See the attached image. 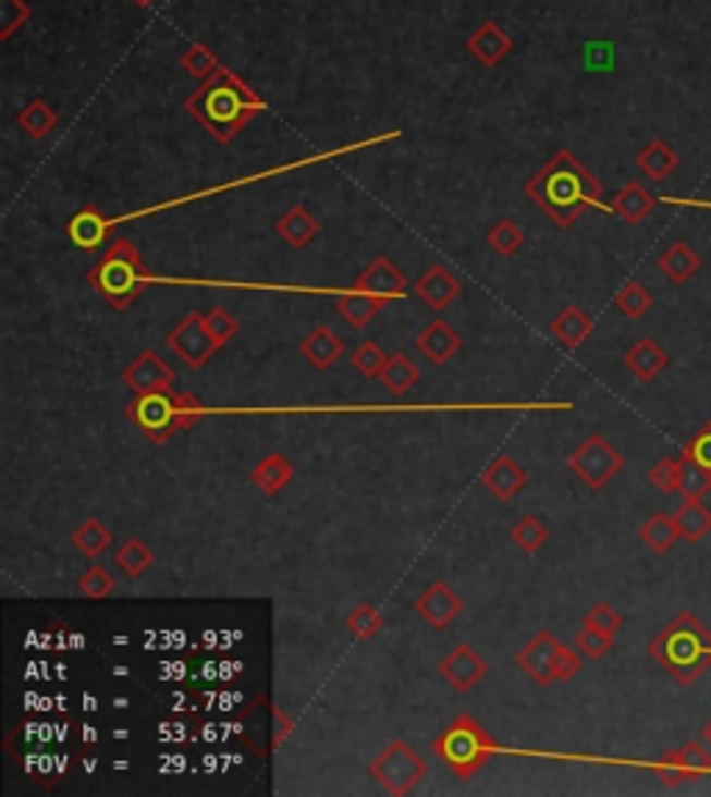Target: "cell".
Segmentation results:
<instances>
[{
    "label": "cell",
    "mask_w": 711,
    "mask_h": 797,
    "mask_svg": "<svg viewBox=\"0 0 711 797\" xmlns=\"http://www.w3.org/2000/svg\"><path fill=\"white\" fill-rule=\"evenodd\" d=\"M495 745L489 739L487 731L481 728L476 718L470 714H458L440 736L433 741V753L440 756L458 778H473V775L487 764Z\"/></svg>",
    "instance_id": "obj_6"
},
{
    "label": "cell",
    "mask_w": 711,
    "mask_h": 797,
    "mask_svg": "<svg viewBox=\"0 0 711 797\" xmlns=\"http://www.w3.org/2000/svg\"><path fill=\"white\" fill-rule=\"evenodd\" d=\"M681 453H687V456L698 458L703 467H709L711 470V422H706V426L700 428L692 439H689V445H684V451Z\"/></svg>",
    "instance_id": "obj_50"
},
{
    "label": "cell",
    "mask_w": 711,
    "mask_h": 797,
    "mask_svg": "<svg viewBox=\"0 0 711 797\" xmlns=\"http://www.w3.org/2000/svg\"><path fill=\"white\" fill-rule=\"evenodd\" d=\"M295 476V464L284 456V453H267L254 470H250V483L259 489L265 498H275L286 483Z\"/></svg>",
    "instance_id": "obj_23"
},
{
    "label": "cell",
    "mask_w": 711,
    "mask_h": 797,
    "mask_svg": "<svg viewBox=\"0 0 711 797\" xmlns=\"http://www.w3.org/2000/svg\"><path fill=\"white\" fill-rule=\"evenodd\" d=\"M655 204H659V198H653V192L645 189L639 181H628V184L614 195L612 211L623 217L628 225H639L645 217L655 209Z\"/></svg>",
    "instance_id": "obj_27"
},
{
    "label": "cell",
    "mask_w": 711,
    "mask_h": 797,
    "mask_svg": "<svg viewBox=\"0 0 711 797\" xmlns=\"http://www.w3.org/2000/svg\"><path fill=\"white\" fill-rule=\"evenodd\" d=\"M526 198L551 217L556 229H569L587 209H609L603 206V186L584 168L576 154L556 150L542 170L531 175L523 186Z\"/></svg>",
    "instance_id": "obj_1"
},
{
    "label": "cell",
    "mask_w": 711,
    "mask_h": 797,
    "mask_svg": "<svg viewBox=\"0 0 711 797\" xmlns=\"http://www.w3.org/2000/svg\"><path fill=\"white\" fill-rule=\"evenodd\" d=\"M659 267H662V272L667 275L670 281H673V284L681 286V284H687L695 272L703 267V259L695 254L692 245H689L687 240H678V242H673V245H670L662 256H659Z\"/></svg>",
    "instance_id": "obj_28"
},
{
    "label": "cell",
    "mask_w": 711,
    "mask_h": 797,
    "mask_svg": "<svg viewBox=\"0 0 711 797\" xmlns=\"http://www.w3.org/2000/svg\"><path fill=\"white\" fill-rule=\"evenodd\" d=\"M112 225L114 220H109L98 206H84V209H78L73 217H70V223L64 231H68V240L73 242L75 247H81V250H95V247L103 245L109 231H112Z\"/></svg>",
    "instance_id": "obj_19"
},
{
    "label": "cell",
    "mask_w": 711,
    "mask_h": 797,
    "mask_svg": "<svg viewBox=\"0 0 711 797\" xmlns=\"http://www.w3.org/2000/svg\"><path fill=\"white\" fill-rule=\"evenodd\" d=\"M118 589V584H114L112 573L106 567H100V564H95V567H89L87 573L81 575L78 578V592L84 594V598L89 600H103L109 598V594Z\"/></svg>",
    "instance_id": "obj_45"
},
{
    "label": "cell",
    "mask_w": 711,
    "mask_h": 797,
    "mask_svg": "<svg viewBox=\"0 0 711 797\" xmlns=\"http://www.w3.org/2000/svg\"><path fill=\"white\" fill-rule=\"evenodd\" d=\"M559 639L553 637L551 630H539L534 634V639H528L523 648L514 653V667H519L528 678L537 680L539 686H551L556 684V675H553V659H556Z\"/></svg>",
    "instance_id": "obj_12"
},
{
    "label": "cell",
    "mask_w": 711,
    "mask_h": 797,
    "mask_svg": "<svg viewBox=\"0 0 711 797\" xmlns=\"http://www.w3.org/2000/svg\"><path fill=\"white\" fill-rule=\"evenodd\" d=\"M464 600L453 592L451 584L445 581H431L426 589H422L420 598L415 600V612L431 625L433 630H445L453 620L462 614Z\"/></svg>",
    "instance_id": "obj_14"
},
{
    "label": "cell",
    "mask_w": 711,
    "mask_h": 797,
    "mask_svg": "<svg viewBox=\"0 0 711 797\" xmlns=\"http://www.w3.org/2000/svg\"><path fill=\"white\" fill-rule=\"evenodd\" d=\"M639 539H642V542L648 544L653 553H670V551H673V544L681 539L673 514L655 512L653 517L645 519V526L639 528Z\"/></svg>",
    "instance_id": "obj_31"
},
{
    "label": "cell",
    "mask_w": 711,
    "mask_h": 797,
    "mask_svg": "<svg viewBox=\"0 0 711 797\" xmlns=\"http://www.w3.org/2000/svg\"><path fill=\"white\" fill-rule=\"evenodd\" d=\"M204 322H206V328H209L211 340H214L220 347L229 345V342L236 336V331H240V322H236V317L231 315L229 309H220V306H214V309L206 311Z\"/></svg>",
    "instance_id": "obj_46"
},
{
    "label": "cell",
    "mask_w": 711,
    "mask_h": 797,
    "mask_svg": "<svg viewBox=\"0 0 711 797\" xmlns=\"http://www.w3.org/2000/svg\"><path fill=\"white\" fill-rule=\"evenodd\" d=\"M17 125L32 136V139H45L48 134H53L59 125V112L45 100H28L23 106V112L17 114Z\"/></svg>",
    "instance_id": "obj_33"
},
{
    "label": "cell",
    "mask_w": 711,
    "mask_h": 797,
    "mask_svg": "<svg viewBox=\"0 0 711 797\" xmlns=\"http://www.w3.org/2000/svg\"><path fill=\"white\" fill-rule=\"evenodd\" d=\"M301 356H304L315 370H331V367L345 356V342H342L328 326H315L309 334L301 340Z\"/></svg>",
    "instance_id": "obj_21"
},
{
    "label": "cell",
    "mask_w": 711,
    "mask_h": 797,
    "mask_svg": "<svg viewBox=\"0 0 711 797\" xmlns=\"http://www.w3.org/2000/svg\"><path fill=\"white\" fill-rule=\"evenodd\" d=\"M415 295L420 297L422 304L431 306L433 311H445L462 295V281L445 267H431L428 272H422V279L415 284Z\"/></svg>",
    "instance_id": "obj_20"
},
{
    "label": "cell",
    "mask_w": 711,
    "mask_h": 797,
    "mask_svg": "<svg viewBox=\"0 0 711 797\" xmlns=\"http://www.w3.org/2000/svg\"><path fill=\"white\" fill-rule=\"evenodd\" d=\"M387 306L390 304H384L381 297L367 295V292L359 290L342 292V295L336 297V311H340L342 320H345L351 328H356V331L370 326V322L378 317V311H384Z\"/></svg>",
    "instance_id": "obj_26"
},
{
    "label": "cell",
    "mask_w": 711,
    "mask_h": 797,
    "mask_svg": "<svg viewBox=\"0 0 711 797\" xmlns=\"http://www.w3.org/2000/svg\"><path fill=\"white\" fill-rule=\"evenodd\" d=\"M673 517L681 539L689 544L700 542L711 531V508H706L700 501H687L684 506H678Z\"/></svg>",
    "instance_id": "obj_34"
},
{
    "label": "cell",
    "mask_w": 711,
    "mask_h": 797,
    "mask_svg": "<svg viewBox=\"0 0 711 797\" xmlns=\"http://www.w3.org/2000/svg\"><path fill=\"white\" fill-rule=\"evenodd\" d=\"M581 670H584V655L578 653V650L567 648V645H559L556 659H553V675H556V680L576 678Z\"/></svg>",
    "instance_id": "obj_49"
},
{
    "label": "cell",
    "mask_w": 711,
    "mask_h": 797,
    "mask_svg": "<svg viewBox=\"0 0 711 797\" xmlns=\"http://www.w3.org/2000/svg\"><path fill=\"white\" fill-rule=\"evenodd\" d=\"M28 20H32V7L25 0H0V39H12V34Z\"/></svg>",
    "instance_id": "obj_47"
},
{
    "label": "cell",
    "mask_w": 711,
    "mask_h": 797,
    "mask_svg": "<svg viewBox=\"0 0 711 797\" xmlns=\"http://www.w3.org/2000/svg\"><path fill=\"white\" fill-rule=\"evenodd\" d=\"M345 628L351 630L353 639L370 642V639H376L378 634L384 630V617H381L370 603H359V606L351 609V614L345 617Z\"/></svg>",
    "instance_id": "obj_39"
},
{
    "label": "cell",
    "mask_w": 711,
    "mask_h": 797,
    "mask_svg": "<svg viewBox=\"0 0 711 797\" xmlns=\"http://www.w3.org/2000/svg\"><path fill=\"white\" fill-rule=\"evenodd\" d=\"M131 426L139 428L154 445H164L179 431L193 428L200 417V406L193 395L181 392H150L136 395V401L125 408Z\"/></svg>",
    "instance_id": "obj_5"
},
{
    "label": "cell",
    "mask_w": 711,
    "mask_h": 797,
    "mask_svg": "<svg viewBox=\"0 0 711 797\" xmlns=\"http://www.w3.org/2000/svg\"><path fill=\"white\" fill-rule=\"evenodd\" d=\"M320 231H322V225L317 223V217L301 204L292 206V209L281 217L279 223H275V234H279L286 245L297 247V250L309 245L311 240H317Z\"/></svg>",
    "instance_id": "obj_24"
},
{
    "label": "cell",
    "mask_w": 711,
    "mask_h": 797,
    "mask_svg": "<svg viewBox=\"0 0 711 797\" xmlns=\"http://www.w3.org/2000/svg\"><path fill=\"white\" fill-rule=\"evenodd\" d=\"M428 775V764L412 745L403 739H392L376 759L370 761V778L384 786L390 795L401 797L415 789Z\"/></svg>",
    "instance_id": "obj_7"
},
{
    "label": "cell",
    "mask_w": 711,
    "mask_h": 797,
    "mask_svg": "<svg viewBox=\"0 0 711 797\" xmlns=\"http://www.w3.org/2000/svg\"><path fill=\"white\" fill-rule=\"evenodd\" d=\"M584 625H592V628H600V630H606V634H617L620 628H623V614L614 612L609 603H594L592 609H589L587 614H584Z\"/></svg>",
    "instance_id": "obj_48"
},
{
    "label": "cell",
    "mask_w": 711,
    "mask_h": 797,
    "mask_svg": "<svg viewBox=\"0 0 711 797\" xmlns=\"http://www.w3.org/2000/svg\"><path fill=\"white\" fill-rule=\"evenodd\" d=\"M353 290L367 292V295L381 297L384 304H392V301H401L408 292V281L401 270L395 267V261L387 259V256H378L372 259L365 270L359 272L356 279V286Z\"/></svg>",
    "instance_id": "obj_13"
},
{
    "label": "cell",
    "mask_w": 711,
    "mask_h": 797,
    "mask_svg": "<svg viewBox=\"0 0 711 797\" xmlns=\"http://www.w3.org/2000/svg\"><path fill=\"white\" fill-rule=\"evenodd\" d=\"M612 645H614L612 634H606V630H600V628H592V625L581 623V628H578V634H576L578 653H581L584 659H589V662H598V659H603V655L612 650Z\"/></svg>",
    "instance_id": "obj_43"
},
{
    "label": "cell",
    "mask_w": 711,
    "mask_h": 797,
    "mask_svg": "<svg viewBox=\"0 0 711 797\" xmlns=\"http://www.w3.org/2000/svg\"><path fill=\"white\" fill-rule=\"evenodd\" d=\"M711 630L692 612H681L667 628L648 645L650 659L662 664L681 686H692L706 670L709 659Z\"/></svg>",
    "instance_id": "obj_3"
},
{
    "label": "cell",
    "mask_w": 711,
    "mask_h": 797,
    "mask_svg": "<svg viewBox=\"0 0 711 797\" xmlns=\"http://www.w3.org/2000/svg\"><path fill=\"white\" fill-rule=\"evenodd\" d=\"M489 673L483 655L473 645H456L440 662V675L456 692H470Z\"/></svg>",
    "instance_id": "obj_15"
},
{
    "label": "cell",
    "mask_w": 711,
    "mask_h": 797,
    "mask_svg": "<svg viewBox=\"0 0 711 797\" xmlns=\"http://www.w3.org/2000/svg\"><path fill=\"white\" fill-rule=\"evenodd\" d=\"M667 365H670L667 351H664L662 345H655L653 340H648V336L634 342V345L628 347V353H625V367H628V372L642 383H650L655 376H662V372L667 370Z\"/></svg>",
    "instance_id": "obj_22"
},
{
    "label": "cell",
    "mask_w": 711,
    "mask_h": 797,
    "mask_svg": "<svg viewBox=\"0 0 711 797\" xmlns=\"http://www.w3.org/2000/svg\"><path fill=\"white\" fill-rule=\"evenodd\" d=\"M681 462H684V473H681V494L687 501H703L706 494L711 492V470L703 467L698 458L681 453Z\"/></svg>",
    "instance_id": "obj_37"
},
{
    "label": "cell",
    "mask_w": 711,
    "mask_h": 797,
    "mask_svg": "<svg viewBox=\"0 0 711 797\" xmlns=\"http://www.w3.org/2000/svg\"><path fill=\"white\" fill-rule=\"evenodd\" d=\"M168 347L184 361L186 367H193V370H200L211 361L220 345L211 340L209 328H206L204 315L200 311H193V315H186L179 326L173 328L168 334Z\"/></svg>",
    "instance_id": "obj_9"
},
{
    "label": "cell",
    "mask_w": 711,
    "mask_h": 797,
    "mask_svg": "<svg viewBox=\"0 0 711 797\" xmlns=\"http://www.w3.org/2000/svg\"><path fill=\"white\" fill-rule=\"evenodd\" d=\"M114 562H118V567L123 569L128 578H139V575L148 573L150 564H154V553H150V548L143 542V539L131 537L118 548Z\"/></svg>",
    "instance_id": "obj_36"
},
{
    "label": "cell",
    "mask_w": 711,
    "mask_h": 797,
    "mask_svg": "<svg viewBox=\"0 0 711 797\" xmlns=\"http://www.w3.org/2000/svg\"><path fill=\"white\" fill-rule=\"evenodd\" d=\"M584 62H587V70H609L614 62L612 45L587 42V48H584Z\"/></svg>",
    "instance_id": "obj_51"
},
{
    "label": "cell",
    "mask_w": 711,
    "mask_h": 797,
    "mask_svg": "<svg viewBox=\"0 0 711 797\" xmlns=\"http://www.w3.org/2000/svg\"><path fill=\"white\" fill-rule=\"evenodd\" d=\"M592 331H594L592 317H589L584 309H578V306H567V309L559 311L556 320L551 322V334L556 336V340L562 342V347H567V351H578V347L592 336Z\"/></svg>",
    "instance_id": "obj_25"
},
{
    "label": "cell",
    "mask_w": 711,
    "mask_h": 797,
    "mask_svg": "<svg viewBox=\"0 0 711 797\" xmlns=\"http://www.w3.org/2000/svg\"><path fill=\"white\" fill-rule=\"evenodd\" d=\"M184 112L214 136V143L231 145L256 114L267 112V103L248 87V81L220 68L211 78L200 81L193 95H186Z\"/></svg>",
    "instance_id": "obj_2"
},
{
    "label": "cell",
    "mask_w": 711,
    "mask_h": 797,
    "mask_svg": "<svg viewBox=\"0 0 711 797\" xmlns=\"http://www.w3.org/2000/svg\"><path fill=\"white\" fill-rule=\"evenodd\" d=\"M678 161H681L678 154H675L664 139H653V143H648L642 150H639L637 168L642 170L650 181L659 184V181H664L675 168H678Z\"/></svg>",
    "instance_id": "obj_29"
},
{
    "label": "cell",
    "mask_w": 711,
    "mask_h": 797,
    "mask_svg": "<svg viewBox=\"0 0 711 797\" xmlns=\"http://www.w3.org/2000/svg\"><path fill=\"white\" fill-rule=\"evenodd\" d=\"M415 347L431 361L433 367H442L462 351V334L445 320H431L420 334L415 336Z\"/></svg>",
    "instance_id": "obj_17"
},
{
    "label": "cell",
    "mask_w": 711,
    "mask_h": 797,
    "mask_svg": "<svg viewBox=\"0 0 711 797\" xmlns=\"http://www.w3.org/2000/svg\"><path fill=\"white\" fill-rule=\"evenodd\" d=\"M87 281L112 309L125 311L150 284V270L128 240H114L98 265L89 267Z\"/></svg>",
    "instance_id": "obj_4"
},
{
    "label": "cell",
    "mask_w": 711,
    "mask_h": 797,
    "mask_svg": "<svg viewBox=\"0 0 711 797\" xmlns=\"http://www.w3.org/2000/svg\"><path fill=\"white\" fill-rule=\"evenodd\" d=\"M653 773L662 778V784L675 786L681 781H695L700 775L711 773V750L700 741H687L681 748L667 750L662 759L653 764Z\"/></svg>",
    "instance_id": "obj_10"
},
{
    "label": "cell",
    "mask_w": 711,
    "mask_h": 797,
    "mask_svg": "<svg viewBox=\"0 0 711 797\" xmlns=\"http://www.w3.org/2000/svg\"><path fill=\"white\" fill-rule=\"evenodd\" d=\"M272 720H275V731H272V734H275V736H272V748H281V745H284V739L292 734V728H295V725H292V720L286 718L281 709L272 711Z\"/></svg>",
    "instance_id": "obj_52"
},
{
    "label": "cell",
    "mask_w": 711,
    "mask_h": 797,
    "mask_svg": "<svg viewBox=\"0 0 711 797\" xmlns=\"http://www.w3.org/2000/svg\"><path fill=\"white\" fill-rule=\"evenodd\" d=\"M567 467L573 476L592 492H600L625 467V458L603 433H589L576 451L569 453Z\"/></svg>",
    "instance_id": "obj_8"
},
{
    "label": "cell",
    "mask_w": 711,
    "mask_h": 797,
    "mask_svg": "<svg viewBox=\"0 0 711 797\" xmlns=\"http://www.w3.org/2000/svg\"><path fill=\"white\" fill-rule=\"evenodd\" d=\"M175 372L161 359L156 351H143L125 367L123 383L134 395H150V392H168L173 390Z\"/></svg>",
    "instance_id": "obj_11"
},
{
    "label": "cell",
    "mask_w": 711,
    "mask_h": 797,
    "mask_svg": "<svg viewBox=\"0 0 711 797\" xmlns=\"http://www.w3.org/2000/svg\"><path fill=\"white\" fill-rule=\"evenodd\" d=\"M681 473H684V462L673 456L667 458H659V462L650 467V483H653L659 492L664 494H673V492H681Z\"/></svg>",
    "instance_id": "obj_44"
},
{
    "label": "cell",
    "mask_w": 711,
    "mask_h": 797,
    "mask_svg": "<svg viewBox=\"0 0 711 797\" xmlns=\"http://www.w3.org/2000/svg\"><path fill=\"white\" fill-rule=\"evenodd\" d=\"M487 245L495 250L498 256H514L519 247L526 245V234L512 220H498L492 229L487 231Z\"/></svg>",
    "instance_id": "obj_41"
},
{
    "label": "cell",
    "mask_w": 711,
    "mask_h": 797,
    "mask_svg": "<svg viewBox=\"0 0 711 797\" xmlns=\"http://www.w3.org/2000/svg\"><path fill=\"white\" fill-rule=\"evenodd\" d=\"M131 3H134V7H139V9H148L154 0H131Z\"/></svg>",
    "instance_id": "obj_54"
},
{
    "label": "cell",
    "mask_w": 711,
    "mask_h": 797,
    "mask_svg": "<svg viewBox=\"0 0 711 797\" xmlns=\"http://www.w3.org/2000/svg\"><path fill=\"white\" fill-rule=\"evenodd\" d=\"M387 359H390V356L381 351V345H376V342L367 340L351 353V367L359 372L361 378H378L381 376V370H384Z\"/></svg>",
    "instance_id": "obj_42"
},
{
    "label": "cell",
    "mask_w": 711,
    "mask_h": 797,
    "mask_svg": "<svg viewBox=\"0 0 711 797\" xmlns=\"http://www.w3.org/2000/svg\"><path fill=\"white\" fill-rule=\"evenodd\" d=\"M512 542L517 544L519 553H526V556H534V553L542 548L544 542H548V537H551V531H548V526H544L542 519L534 517V514H523V517L517 519L512 526Z\"/></svg>",
    "instance_id": "obj_35"
},
{
    "label": "cell",
    "mask_w": 711,
    "mask_h": 797,
    "mask_svg": "<svg viewBox=\"0 0 711 797\" xmlns=\"http://www.w3.org/2000/svg\"><path fill=\"white\" fill-rule=\"evenodd\" d=\"M70 542H73V548L81 553V556L98 559L112 548V531H109L98 517H89L87 523H81V526L70 534Z\"/></svg>",
    "instance_id": "obj_30"
},
{
    "label": "cell",
    "mask_w": 711,
    "mask_h": 797,
    "mask_svg": "<svg viewBox=\"0 0 711 797\" xmlns=\"http://www.w3.org/2000/svg\"><path fill=\"white\" fill-rule=\"evenodd\" d=\"M650 306H653V295H650L648 286L639 284V281H625L623 290H620L617 297H614V309H617L623 317H628V320L645 317L650 311Z\"/></svg>",
    "instance_id": "obj_38"
},
{
    "label": "cell",
    "mask_w": 711,
    "mask_h": 797,
    "mask_svg": "<svg viewBox=\"0 0 711 797\" xmlns=\"http://www.w3.org/2000/svg\"><path fill=\"white\" fill-rule=\"evenodd\" d=\"M181 68H186V73L193 75V78L206 81L211 78L217 70L223 68V64H220V59H217V53L209 48V45L195 42L181 53Z\"/></svg>",
    "instance_id": "obj_40"
},
{
    "label": "cell",
    "mask_w": 711,
    "mask_h": 797,
    "mask_svg": "<svg viewBox=\"0 0 711 797\" xmlns=\"http://www.w3.org/2000/svg\"><path fill=\"white\" fill-rule=\"evenodd\" d=\"M378 381L384 383L387 392L401 397L420 381V370H417L415 361L408 359L406 353H392L390 359H387L384 370H381V376H378Z\"/></svg>",
    "instance_id": "obj_32"
},
{
    "label": "cell",
    "mask_w": 711,
    "mask_h": 797,
    "mask_svg": "<svg viewBox=\"0 0 711 797\" xmlns=\"http://www.w3.org/2000/svg\"><path fill=\"white\" fill-rule=\"evenodd\" d=\"M481 487L487 489L495 501L506 503L517 498L523 489L528 487V473L523 470V464L514 462L512 456H495L483 467Z\"/></svg>",
    "instance_id": "obj_16"
},
{
    "label": "cell",
    "mask_w": 711,
    "mask_h": 797,
    "mask_svg": "<svg viewBox=\"0 0 711 797\" xmlns=\"http://www.w3.org/2000/svg\"><path fill=\"white\" fill-rule=\"evenodd\" d=\"M700 736H703V741L711 748V720L703 725V731H700Z\"/></svg>",
    "instance_id": "obj_53"
},
{
    "label": "cell",
    "mask_w": 711,
    "mask_h": 797,
    "mask_svg": "<svg viewBox=\"0 0 711 797\" xmlns=\"http://www.w3.org/2000/svg\"><path fill=\"white\" fill-rule=\"evenodd\" d=\"M512 48H514L512 37L503 32L495 20H483L476 32L467 37V50H470L473 57H476L483 68H495V64H501L503 59L512 53Z\"/></svg>",
    "instance_id": "obj_18"
}]
</instances>
